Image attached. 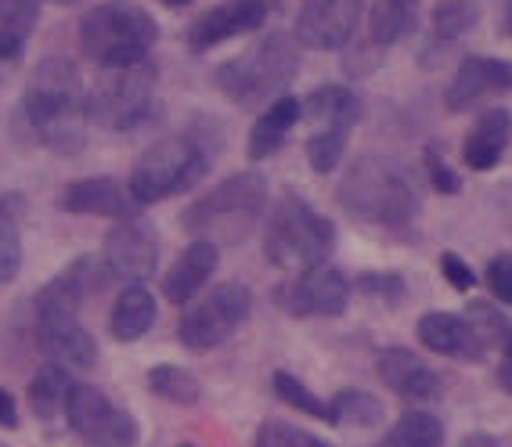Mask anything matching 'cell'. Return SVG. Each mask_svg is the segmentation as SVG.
Instances as JSON below:
<instances>
[{
	"instance_id": "5",
	"label": "cell",
	"mask_w": 512,
	"mask_h": 447,
	"mask_svg": "<svg viewBox=\"0 0 512 447\" xmlns=\"http://www.w3.org/2000/svg\"><path fill=\"white\" fill-rule=\"evenodd\" d=\"M336 249V224L321 217L300 192H285L264 224V256L278 271L303 274L329 264Z\"/></svg>"
},
{
	"instance_id": "2",
	"label": "cell",
	"mask_w": 512,
	"mask_h": 447,
	"mask_svg": "<svg viewBox=\"0 0 512 447\" xmlns=\"http://www.w3.org/2000/svg\"><path fill=\"white\" fill-rule=\"evenodd\" d=\"M339 206L361 224L375 228H412L422 213L419 181L408 166L386 156H361L350 163L339 184Z\"/></svg>"
},
{
	"instance_id": "33",
	"label": "cell",
	"mask_w": 512,
	"mask_h": 447,
	"mask_svg": "<svg viewBox=\"0 0 512 447\" xmlns=\"http://www.w3.org/2000/svg\"><path fill=\"white\" fill-rule=\"evenodd\" d=\"M22 271V238H19V202L0 199V285L15 282Z\"/></svg>"
},
{
	"instance_id": "10",
	"label": "cell",
	"mask_w": 512,
	"mask_h": 447,
	"mask_svg": "<svg viewBox=\"0 0 512 447\" xmlns=\"http://www.w3.org/2000/svg\"><path fill=\"white\" fill-rule=\"evenodd\" d=\"M65 422L87 447H138L141 429L127 408L112 404L94 386L73 383L65 401Z\"/></svg>"
},
{
	"instance_id": "11",
	"label": "cell",
	"mask_w": 512,
	"mask_h": 447,
	"mask_svg": "<svg viewBox=\"0 0 512 447\" xmlns=\"http://www.w3.org/2000/svg\"><path fill=\"white\" fill-rule=\"evenodd\" d=\"M271 300L289 318H339L350 307V278L339 267L321 264L278 282Z\"/></svg>"
},
{
	"instance_id": "32",
	"label": "cell",
	"mask_w": 512,
	"mask_h": 447,
	"mask_svg": "<svg viewBox=\"0 0 512 447\" xmlns=\"http://www.w3.org/2000/svg\"><path fill=\"white\" fill-rule=\"evenodd\" d=\"M480 11H476L473 0H440L433 8V22H430V40L433 47H448L458 37H466L469 29L476 26Z\"/></svg>"
},
{
	"instance_id": "13",
	"label": "cell",
	"mask_w": 512,
	"mask_h": 447,
	"mask_svg": "<svg viewBox=\"0 0 512 447\" xmlns=\"http://www.w3.org/2000/svg\"><path fill=\"white\" fill-rule=\"evenodd\" d=\"M365 15V0H300L296 44L311 51H343Z\"/></svg>"
},
{
	"instance_id": "19",
	"label": "cell",
	"mask_w": 512,
	"mask_h": 447,
	"mask_svg": "<svg viewBox=\"0 0 512 447\" xmlns=\"http://www.w3.org/2000/svg\"><path fill=\"white\" fill-rule=\"evenodd\" d=\"M415 336L426 350L440 357H451V361H484L487 343L476 336L473 321L466 314H448V311H430L422 314L419 325H415Z\"/></svg>"
},
{
	"instance_id": "29",
	"label": "cell",
	"mask_w": 512,
	"mask_h": 447,
	"mask_svg": "<svg viewBox=\"0 0 512 447\" xmlns=\"http://www.w3.org/2000/svg\"><path fill=\"white\" fill-rule=\"evenodd\" d=\"M379 447H444V422L430 411H404L394 426L386 429Z\"/></svg>"
},
{
	"instance_id": "27",
	"label": "cell",
	"mask_w": 512,
	"mask_h": 447,
	"mask_svg": "<svg viewBox=\"0 0 512 447\" xmlns=\"http://www.w3.org/2000/svg\"><path fill=\"white\" fill-rule=\"evenodd\" d=\"M415 11L419 0H375L368 11V44L372 47H394L415 29Z\"/></svg>"
},
{
	"instance_id": "45",
	"label": "cell",
	"mask_w": 512,
	"mask_h": 447,
	"mask_svg": "<svg viewBox=\"0 0 512 447\" xmlns=\"http://www.w3.org/2000/svg\"><path fill=\"white\" fill-rule=\"evenodd\" d=\"M502 29H505V37H512V0L502 4Z\"/></svg>"
},
{
	"instance_id": "34",
	"label": "cell",
	"mask_w": 512,
	"mask_h": 447,
	"mask_svg": "<svg viewBox=\"0 0 512 447\" xmlns=\"http://www.w3.org/2000/svg\"><path fill=\"white\" fill-rule=\"evenodd\" d=\"M347 141H350V127H318L307 137V163H311L314 174H332L343 156H347Z\"/></svg>"
},
{
	"instance_id": "8",
	"label": "cell",
	"mask_w": 512,
	"mask_h": 447,
	"mask_svg": "<svg viewBox=\"0 0 512 447\" xmlns=\"http://www.w3.org/2000/svg\"><path fill=\"white\" fill-rule=\"evenodd\" d=\"M152 98H156V65L152 58H145V62L105 69L83 98V109H87V123L94 127L127 134L148 119Z\"/></svg>"
},
{
	"instance_id": "12",
	"label": "cell",
	"mask_w": 512,
	"mask_h": 447,
	"mask_svg": "<svg viewBox=\"0 0 512 447\" xmlns=\"http://www.w3.org/2000/svg\"><path fill=\"white\" fill-rule=\"evenodd\" d=\"M112 274L105 267L101 256H80L65 267L62 274H55L33 300V321L37 329L44 325H62V321H80V307L87 296L105 289Z\"/></svg>"
},
{
	"instance_id": "42",
	"label": "cell",
	"mask_w": 512,
	"mask_h": 447,
	"mask_svg": "<svg viewBox=\"0 0 512 447\" xmlns=\"http://www.w3.org/2000/svg\"><path fill=\"white\" fill-rule=\"evenodd\" d=\"M498 386L512 397V332L502 343V361H498Z\"/></svg>"
},
{
	"instance_id": "35",
	"label": "cell",
	"mask_w": 512,
	"mask_h": 447,
	"mask_svg": "<svg viewBox=\"0 0 512 447\" xmlns=\"http://www.w3.org/2000/svg\"><path fill=\"white\" fill-rule=\"evenodd\" d=\"M271 386H275L278 401L289 404L293 411H300V415H311V419L329 422V401H321L318 393H314L311 386L303 383L300 375H293V372H275V375H271Z\"/></svg>"
},
{
	"instance_id": "30",
	"label": "cell",
	"mask_w": 512,
	"mask_h": 447,
	"mask_svg": "<svg viewBox=\"0 0 512 447\" xmlns=\"http://www.w3.org/2000/svg\"><path fill=\"white\" fill-rule=\"evenodd\" d=\"M383 422V401L368 390H339L332 393L329 401V426H357V429H368V426H379Z\"/></svg>"
},
{
	"instance_id": "37",
	"label": "cell",
	"mask_w": 512,
	"mask_h": 447,
	"mask_svg": "<svg viewBox=\"0 0 512 447\" xmlns=\"http://www.w3.org/2000/svg\"><path fill=\"white\" fill-rule=\"evenodd\" d=\"M354 285L365 292L368 300L390 303V307H397L408 296V282L397 271H361L354 278Z\"/></svg>"
},
{
	"instance_id": "38",
	"label": "cell",
	"mask_w": 512,
	"mask_h": 447,
	"mask_svg": "<svg viewBox=\"0 0 512 447\" xmlns=\"http://www.w3.org/2000/svg\"><path fill=\"white\" fill-rule=\"evenodd\" d=\"M466 318L473 321L476 336L484 339L487 350H491V347H502L505 336H509V332H512V325H509V321H505V314H502V311H494L491 303H480V300L469 303Z\"/></svg>"
},
{
	"instance_id": "39",
	"label": "cell",
	"mask_w": 512,
	"mask_h": 447,
	"mask_svg": "<svg viewBox=\"0 0 512 447\" xmlns=\"http://www.w3.org/2000/svg\"><path fill=\"white\" fill-rule=\"evenodd\" d=\"M426 177H430L433 192L437 195H458L462 192V181H458V174L448 166V159L440 156L437 145H426Z\"/></svg>"
},
{
	"instance_id": "15",
	"label": "cell",
	"mask_w": 512,
	"mask_h": 447,
	"mask_svg": "<svg viewBox=\"0 0 512 447\" xmlns=\"http://www.w3.org/2000/svg\"><path fill=\"white\" fill-rule=\"evenodd\" d=\"M271 8L264 0H220L213 8H206L199 19L188 26L184 33V44L192 47L195 55L210 51V47L228 44L235 37H246V33H256L264 26Z\"/></svg>"
},
{
	"instance_id": "9",
	"label": "cell",
	"mask_w": 512,
	"mask_h": 447,
	"mask_svg": "<svg viewBox=\"0 0 512 447\" xmlns=\"http://www.w3.org/2000/svg\"><path fill=\"white\" fill-rule=\"evenodd\" d=\"M253 314V292L242 282L213 285L199 303H192L177 321V339L192 354H210L235 336Z\"/></svg>"
},
{
	"instance_id": "7",
	"label": "cell",
	"mask_w": 512,
	"mask_h": 447,
	"mask_svg": "<svg viewBox=\"0 0 512 447\" xmlns=\"http://www.w3.org/2000/svg\"><path fill=\"white\" fill-rule=\"evenodd\" d=\"M206 170H210V152H206L199 137H163L134 163L127 192L138 206H156V202H166L195 188L206 177Z\"/></svg>"
},
{
	"instance_id": "43",
	"label": "cell",
	"mask_w": 512,
	"mask_h": 447,
	"mask_svg": "<svg viewBox=\"0 0 512 447\" xmlns=\"http://www.w3.org/2000/svg\"><path fill=\"white\" fill-rule=\"evenodd\" d=\"M0 426L4 429H19V404L8 390H0Z\"/></svg>"
},
{
	"instance_id": "28",
	"label": "cell",
	"mask_w": 512,
	"mask_h": 447,
	"mask_svg": "<svg viewBox=\"0 0 512 447\" xmlns=\"http://www.w3.org/2000/svg\"><path fill=\"white\" fill-rule=\"evenodd\" d=\"M69 390H73V379L62 365L47 361V365L37 368V375L29 379V411L37 415L40 422H55L65 411V401H69Z\"/></svg>"
},
{
	"instance_id": "25",
	"label": "cell",
	"mask_w": 512,
	"mask_h": 447,
	"mask_svg": "<svg viewBox=\"0 0 512 447\" xmlns=\"http://www.w3.org/2000/svg\"><path fill=\"white\" fill-rule=\"evenodd\" d=\"M159 318L156 296L145 289L141 282H130L127 289L119 292L116 307L109 314V332L116 343H138Z\"/></svg>"
},
{
	"instance_id": "44",
	"label": "cell",
	"mask_w": 512,
	"mask_h": 447,
	"mask_svg": "<svg viewBox=\"0 0 512 447\" xmlns=\"http://www.w3.org/2000/svg\"><path fill=\"white\" fill-rule=\"evenodd\" d=\"M462 447H498V440H494L491 433H469V437L462 440Z\"/></svg>"
},
{
	"instance_id": "20",
	"label": "cell",
	"mask_w": 512,
	"mask_h": 447,
	"mask_svg": "<svg viewBox=\"0 0 512 447\" xmlns=\"http://www.w3.org/2000/svg\"><path fill=\"white\" fill-rule=\"evenodd\" d=\"M217 264H220V249L213 246V242L195 238L192 246L181 249V256H177L174 264H170V271H166L163 296L174 303V307H188V303L206 289V282H210L213 274H217Z\"/></svg>"
},
{
	"instance_id": "16",
	"label": "cell",
	"mask_w": 512,
	"mask_h": 447,
	"mask_svg": "<svg viewBox=\"0 0 512 447\" xmlns=\"http://www.w3.org/2000/svg\"><path fill=\"white\" fill-rule=\"evenodd\" d=\"M375 375L386 390L408 404H437L444 397V379L408 347H386L375 357Z\"/></svg>"
},
{
	"instance_id": "48",
	"label": "cell",
	"mask_w": 512,
	"mask_h": 447,
	"mask_svg": "<svg viewBox=\"0 0 512 447\" xmlns=\"http://www.w3.org/2000/svg\"><path fill=\"white\" fill-rule=\"evenodd\" d=\"M58 4H80V0H58Z\"/></svg>"
},
{
	"instance_id": "1",
	"label": "cell",
	"mask_w": 512,
	"mask_h": 447,
	"mask_svg": "<svg viewBox=\"0 0 512 447\" xmlns=\"http://www.w3.org/2000/svg\"><path fill=\"white\" fill-rule=\"evenodd\" d=\"M83 80L69 58H44L26 83V119L37 141L55 156H80L87 145Z\"/></svg>"
},
{
	"instance_id": "21",
	"label": "cell",
	"mask_w": 512,
	"mask_h": 447,
	"mask_svg": "<svg viewBox=\"0 0 512 447\" xmlns=\"http://www.w3.org/2000/svg\"><path fill=\"white\" fill-rule=\"evenodd\" d=\"M512 141V112L502 105H491L476 116V123L469 127L466 141H462V163L476 174H487L502 163L505 148Z\"/></svg>"
},
{
	"instance_id": "17",
	"label": "cell",
	"mask_w": 512,
	"mask_h": 447,
	"mask_svg": "<svg viewBox=\"0 0 512 447\" xmlns=\"http://www.w3.org/2000/svg\"><path fill=\"white\" fill-rule=\"evenodd\" d=\"M498 94H512V62L487 55H466L458 62L448 91H444V105H448V112H469L473 105L498 98Z\"/></svg>"
},
{
	"instance_id": "6",
	"label": "cell",
	"mask_w": 512,
	"mask_h": 447,
	"mask_svg": "<svg viewBox=\"0 0 512 447\" xmlns=\"http://www.w3.org/2000/svg\"><path fill=\"white\" fill-rule=\"evenodd\" d=\"M159 40V22L134 0H105L80 19V47L101 69L145 62Z\"/></svg>"
},
{
	"instance_id": "40",
	"label": "cell",
	"mask_w": 512,
	"mask_h": 447,
	"mask_svg": "<svg viewBox=\"0 0 512 447\" xmlns=\"http://www.w3.org/2000/svg\"><path fill=\"white\" fill-rule=\"evenodd\" d=\"M484 282H487V289H491L494 300L512 307V253L494 256L484 271Z\"/></svg>"
},
{
	"instance_id": "14",
	"label": "cell",
	"mask_w": 512,
	"mask_h": 447,
	"mask_svg": "<svg viewBox=\"0 0 512 447\" xmlns=\"http://www.w3.org/2000/svg\"><path fill=\"white\" fill-rule=\"evenodd\" d=\"M101 260H105L112 278H127V282H141L148 274H156V267H159L156 228L145 224L141 217L116 220V228L105 235Z\"/></svg>"
},
{
	"instance_id": "18",
	"label": "cell",
	"mask_w": 512,
	"mask_h": 447,
	"mask_svg": "<svg viewBox=\"0 0 512 447\" xmlns=\"http://www.w3.org/2000/svg\"><path fill=\"white\" fill-rule=\"evenodd\" d=\"M58 206L73 217H109V220H130L138 217V202L130 199L127 184L116 177H83V181L65 184L58 195Z\"/></svg>"
},
{
	"instance_id": "36",
	"label": "cell",
	"mask_w": 512,
	"mask_h": 447,
	"mask_svg": "<svg viewBox=\"0 0 512 447\" xmlns=\"http://www.w3.org/2000/svg\"><path fill=\"white\" fill-rule=\"evenodd\" d=\"M253 447H336V444H332V440H321L311 429L293 426V422L267 419L264 426L256 429Z\"/></svg>"
},
{
	"instance_id": "22",
	"label": "cell",
	"mask_w": 512,
	"mask_h": 447,
	"mask_svg": "<svg viewBox=\"0 0 512 447\" xmlns=\"http://www.w3.org/2000/svg\"><path fill=\"white\" fill-rule=\"evenodd\" d=\"M300 116H303V105L293 94H282V98H275L271 105H264V112L256 116L253 130H249V145H246L249 163H264V159L275 156L278 148L289 141V134H293V127L300 123Z\"/></svg>"
},
{
	"instance_id": "24",
	"label": "cell",
	"mask_w": 512,
	"mask_h": 447,
	"mask_svg": "<svg viewBox=\"0 0 512 447\" xmlns=\"http://www.w3.org/2000/svg\"><path fill=\"white\" fill-rule=\"evenodd\" d=\"M300 105H303L300 119L314 123V130L318 127H350L354 130V123L361 119V112H365L361 109V98L350 91L347 83H321V87H314Z\"/></svg>"
},
{
	"instance_id": "49",
	"label": "cell",
	"mask_w": 512,
	"mask_h": 447,
	"mask_svg": "<svg viewBox=\"0 0 512 447\" xmlns=\"http://www.w3.org/2000/svg\"><path fill=\"white\" fill-rule=\"evenodd\" d=\"M181 447H192V444H181Z\"/></svg>"
},
{
	"instance_id": "31",
	"label": "cell",
	"mask_w": 512,
	"mask_h": 447,
	"mask_svg": "<svg viewBox=\"0 0 512 447\" xmlns=\"http://www.w3.org/2000/svg\"><path fill=\"white\" fill-rule=\"evenodd\" d=\"M145 383H148V390L156 393L159 401L177 404V408H192V404H199V397H202L199 379H195L192 372L177 368V365H156L152 372H148Z\"/></svg>"
},
{
	"instance_id": "4",
	"label": "cell",
	"mask_w": 512,
	"mask_h": 447,
	"mask_svg": "<svg viewBox=\"0 0 512 447\" xmlns=\"http://www.w3.org/2000/svg\"><path fill=\"white\" fill-rule=\"evenodd\" d=\"M267 206V177L256 170H242V174L224 177L213 184L210 192L181 213V228L192 238L213 242V246H231L249 238V231L260 224Z\"/></svg>"
},
{
	"instance_id": "26",
	"label": "cell",
	"mask_w": 512,
	"mask_h": 447,
	"mask_svg": "<svg viewBox=\"0 0 512 447\" xmlns=\"http://www.w3.org/2000/svg\"><path fill=\"white\" fill-rule=\"evenodd\" d=\"M44 0H0V62H15L40 22Z\"/></svg>"
},
{
	"instance_id": "46",
	"label": "cell",
	"mask_w": 512,
	"mask_h": 447,
	"mask_svg": "<svg viewBox=\"0 0 512 447\" xmlns=\"http://www.w3.org/2000/svg\"><path fill=\"white\" fill-rule=\"evenodd\" d=\"M159 4H163V8H188L192 0H159Z\"/></svg>"
},
{
	"instance_id": "41",
	"label": "cell",
	"mask_w": 512,
	"mask_h": 447,
	"mask_svg": "<svg viewBox=\"0 0 512 447\" xmlns=\"http://www.w3.org/2000/svg\"><path fill=\"white\" fill-rule=\"evenodd\" d=\"M440 274L448 278V285L455 292H469L476 285V271L458 253H444V256H440Z\"/></svg>"
},
{
	"instance_id": "23",
	"label": "cell",
	"mask_w": 512,
	"mask_h": 447,
	"mask_svg": "<svg viewBox=\"0 0 512 447\" xmlns=\"http://www.w3.org/2000/svg\"><path fill=\"white\" fill-rule=\"evenodd\" d=\"M37 347L47 361H55L62 368H91L98 361V339L83 329L80 321H62V325L37 329Z\"/></svg>"
},
{
	"instance_id": "47",
	"label": "cell",
	"mask_w": 512,
	"mask_h": 447,
	"mask_svg": "<svg viewBox=\"0 0 512 447\" xmlns=\"http://www.w3.org/2000/svg\"><path fill=\"white\" fill-rule=\"evenodd\" d=\"M264 4H267V8H271V11H278V8H282V4H285V0H264Z\"/></svg>"
},
{
	"instance_id": "3",
	"label": "cell",
	"mask_w": 512,
	"mask_h": 447,
	"mask_svg": "<svg viewBox=\"0 0 512 447\" xmlns=\"http://www.w3.org/2000/svg\"><path fill=\"white\" fill-rule=\"evenodd\" d=\"M300 73V44L289 33H267L260 44H253L242 55L217 65L213 83L228 101L242 109H264L275 98H282L293 87Z\"/></svg>"
}]
</instances>
